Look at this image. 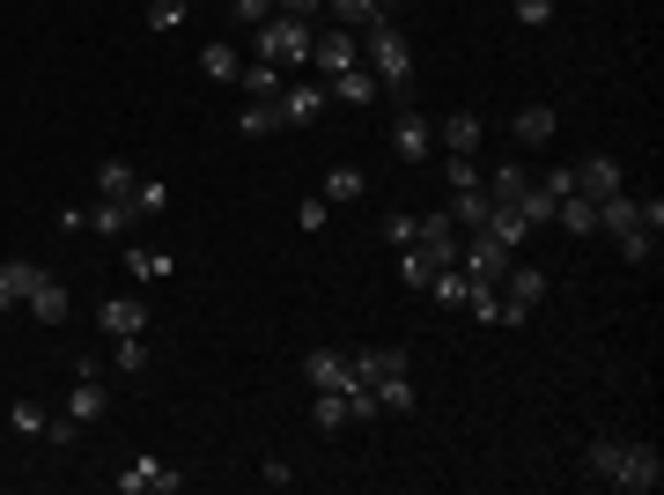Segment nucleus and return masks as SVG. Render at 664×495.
<instances>
[{
	"label": "nucleus",
	"mask_w": 664,
	"mask_h": 495,
	"mask_svg": "<svg viewBox=\"0 0 664 495\" xmlns=\"http://www.w3.org/2000/svg\"><path fill=\"white\" fill-rule=\"evenodd\" d=\"M584 473L598 488H620V495H657L664 459H657V444H642V437H590Z\"/></svg>",
	"instance_id": "1"
},
{
	"label": "nucleus",
	"mask_w": 664,
	"mask_h": 495,
	"mask_svg": "<svg viewBox=\"0 0 664 495\" xmlns=\"http://www.w3.org/2000/svg\"><path fill=\"white\" fill-rule=\"evenodd\" d=\"M362 37V67L377 75V89L384 97H414V45H406V30L399 23H369V30H355Z\"/></svg>",
	"instance_id": "2"
},
{
	"label": "nucleus",
	"mask_w": 664,
	"mask_h": 495,
	"mask_svg": "<svg viewBox=\"0 0 664 495\" xmlns=\"http://www.w3.org/2000/svg\"><path fill=\"white\" fill-rule=\"evenodd\" d=\"M598 237H613V251L628 259V267H650V251H657V237L642 229V200L628 193V185L598 200Z\"/></svg>",
	"instance_id": "3"
},
{
	"label": "nucleus",
	"mask_w": 664,
	"mask_h": 495,
	"mask_svg": "<svg viewBox=\"0 0 664 495\" xmlns=\"http://www.w3.org/2000/svg\"><path fill=\"white\" fill-rule=\"evenodd\" d=\"M251 45H259V60H273V67L289 75V67H311L318 23H303V15H266V23L251 30Z\"/></svg>",
	"instance_id": "4"
},
{
	"label": "nucleus",
	"mask_w": 664,
	"mask_h": 495,
	"mask_svg": "<svg viewBox=\"0 0 664 495\" xmlns=\"http://www.w3.org/2000/svg\"><path fill=\"white\" fill-rule=\"evenodd\" d=\"M546 297V273L540 267H510L502 273V303H494V325H524Z\"/></svg>",
	"instance_id": "5"
},
{
	"label": "nucleus",
	"mask_w": 664,
	"mask_h": 495,
	"mask_svg": "<svg viewBox=\"0 0 664 495\" xmlns=\"http://www.w3.org/2000/svg\"><path fill=\"white\" fill-rule=\"evenodd\" d=\"M347 67H362V37L355 30H318V45H311V75L318 82H333V75H347Z\"/></svg>",
	"instance_id": "6"
},
{
	"label": "nucleus",
	"mask_w": 664,
	"mask_h": 495,
	"mask_svg": "<svg viewBox=\"0 0 664 495\" xmlns=\"http://www.w3.org/2000/svg\"><path fill=\"white\" fill-rule=\"evenodd\" d=\"M59 415H74L81 429L111 415V385H104V370H74V392H67V407H59Z\"/></svg>",
	"instance_id": "7"
},
{
	"label": "nucleus",
	"mask_w": 664,
	"mask_h": 495,
	"mask_svg": "<svg viewBox=\"0 0 664 495\" xmlns=\"http://www.w3.org/2000/svg\"><path fill=\"white\" fill-rule=\"evenodd\" d=\"M273 104H281V126H311L333 97H325V82H318V75H311V82L295 75V82H281V97H273Z\"/></svg>",
	"instance_id": "8"
},
{
	"label": "nucleus",
	"mask_w": 664,
	"mask_h": 495,
	"mask_svg": "<svg viewBox=\"0 0 664 495\" xmlns=\"http://www.w3.org/2000/svg\"><path fill=\"white\" fill-rule=\"evenodd\" d=\"M177 488H185V473L163 466V459H133L119 473V495H177Z\"/></svg>",
	"instance_id": "9"
},
{
	"label": "nucleus",
	"mask_w": 664,
	"mask_h": 495,
	"mask_svg": "<svg viewBox=\"0 0 664 495\" xmlns=\"http://www.w3.org/2000/svg\"><path fill=\"white\" fill-rule=\"evenodd\" d=\"M414 245L428 251L436 267H458V245H466V229H458V223H450V215L436 207V215H421V237H414Z\"/></svg>",
	"instance_id": "10"
},
{
	"label": "nucleus",
	"mask_w": 664,
	"mask_h": 495,
	"mask_svg": "<svg viewBox=\"0 0 664 495\" xmlns=\"http://www.w3.org/2000/svg\"><path fill=\"white\" fill-rule=\"evenodd\" d=\"M392 149L406 155V163H428V155H436V126L421 119L414 104H406V111H399V119H392Z\"/></svg>",
	"instance_id": "11"
},
{
	"label": "nucleus",
	"mask_w": 664,
	"mask_h": 495,
	"mask_svg": "<svg viewBox=\"0 0 664 495\" xmlns=\"http://www.w3.org/2000/svg\"><path fill=\"white\" fill-rule=\"evenodd\" d=\"M458 229H488L494 223V200H488V185L472 177V185H450V207H443Z\"/></svg>",
	"instance_id": "12"
},
{
	"label": "nucleus",
	"mask_w": 664,
	"mask_h": 495,
	"mask_svg": "<svg viewBox=\"0 0 664 495\" xmlns=\"http://www.w3.org/2000/svg\"><path fill=\"white\" fill-rule=\"evenodd\" d=\"M303 377H311V392H347V385H355L340 347H311V355H303Z\"/></svg>",
	"instance_id": "13"
},
{
	"label": "nucleus",
	"mask_w": 664,
	"mask_h": 495,
	"mask_svg": "<svg viewBox=\"0 0 664 495\" xmlns=\"http://www.w3.org/2000/svg\"><path fill=\"white\" fill-rule=\"evenodd\" d=\"M554 133H562V119H554V104H524V111L510 119V141H516V149H546Z\"/></svg>",
	"instance_id": "14"
},
{
	"label": "nucleus",
	"mask_w": 664,
	"mask_h": 495,
	"mask_svg": "<svg viewBox=\"0 0 664 495\" xmlns=\"http://www.w3.org/2000/svg\"><path fill=\"white\" fill-rule=\"evenodd\" d=\"M480 141H488V126L472 119V111H450V119L436 126V149L443 155H480Z\"/></svg>",
	"instance_id": "15"
},
{
	"label": "nucleus",
	"mask_w": 664,
	"mask_h": 495,
	"mask_svg": "<svg viewBox=\"0 0 664 495\" xmlns=\"http://www.w3.org/2000/svg\"><path fill=\"white\" fill-rule=\"evenodd\" d=\"M620 155H584V163H576V193L584 200H606V193H620Z\"/></svg>",
	"instance_id": "16"
},
{
	"label": "nucleus",
	"mask_w": 664,
	"mask_h": 495,
	"mask_svg": "<svg viewBox=\"0 0 664 495\" xmlns=\"http://www.w3.org/2000/svg\"><path fill=\"white\" fill-rule=\"evenodd\" d=\"M45 281V267L37 259H0V311H15V303H30V289Z\"/></svg>",
	"instance_id": "17"
},
{
	"label": "nucleus",
	"mask_w": 664,
	"mask_h": 495,
	"mask_svg": "<svg viewBox=\"0 0 664 495\" xmlns=\"http://www.w3.org/2000/svg\"><path fill=\"white\" fill-rule=\"evenodd\" d=\"M97 325L119 341V333H148V303L141 297H104L97 303Z\"/></svg>",
	"instance_id": "18"
},
{
	"label": "nucleus",
	"mask_w": 664,
	"mask_h": 495,
	"mask_svg": "<svg viewBox=\"0 0 664 495\" xmlns=\"http://www.w3.org/2000/svg\"><path fill=\"white\" fill-rule=\"evenodd\" d=\"M325 97H333V104H355V111H369V104L384 97V89H377V75H369V67H347V75L325 82Z\"/></svg>",
	"instance_id": "19"
},
{
	"label": "nucleus",
	"mask_w": 664,
	"mask_h": 495,
	"mask_svg": "<svg viewBox=\"0 0 664 495\" xmlns=\"http://www.w3.org/2000/svg\"><path fill=\"white\" fill-rule=\"evenodd\" d=\"M347 370H355V385H377V377L406 370V347H362V355H355Z\"/></svg>",
	"instance_id": "20"
},
{
	"label": "nucleus",
	"mask_w": 664,
	"mask_h": 495,
	"mask_svg": "<svg viewBox=\"0 0 664 495\" xmlns=\"http://www.w3.org/2000/svg\"><path fill=\"white\" fill-rule=\"evenodd\" d=\"M237 133H244V141H266V133H281V104H273V97H244V111H237Z\"/></svg>",
	"instance_id": "21"
},
{
	"label": "nucleus",
	"mask_w": 664,
	"mask_h": 495,
	"mask_svg": "<svg viewBox=\"0 0 664 495\" xmlns=\"http://www.w3.org/2000/svg\"><path fill=\"white\" fill-rule=\"evenodd\" d=\"M362 193H369V177L355 171V163H340V171H325V185H318V200H325V207H355Z\"/></svg>",
	"instance_id": "22"
},
{
	"label": "nucleus",
	"mask_w": 664,
	"mask_h": 495,
	"mask_svg": "<svg viewBox=\"0 0 664 495\" xmlns=\"http://www.w3.org/2000/svg\"><path fill=\"white\" fill-rule=\"evenodd\" d=\"M369 392H377V407H384V415H414V370H392V377H377Z\"/></svg>",
	"instance_id": "23"
},
{
	"label": "nucleus",
	"mask_w": 664,
	"mask_h": 495,
	"mask_svg": "<svg viewBox=\"0 0 664 495\" xmlns=\"http://www.w3.org/2000/svg\"><path fill=\"white\" fill-rule=\"evenodd\" d=\"M199 75H207V82H237V75H244V60H237V45H229V37H215V45H199Z\"/></svg>",
	"instance_id": "24"
},
{
	"label": "nucleus",
	"mask_w": 664,
	"mask_h": 495,
	"mask_svg": "<svg viewBox=\"0 0 664 495\" xmlns=\"http://www.w3.org/2000/svg\"><path fill=\"white\" fill-rule=\"evenodd\" d=\"M554 223H562V229H576V237H598V200H584V193L554 200Z\"/></svg>",
	"instance_id": "25"
},
{
	"label": "nucleus",
	"mask_w": 664,
	"mask_h": 495,
	"mask_svg": "<svg viewBox=\"0 0 664 495\" xmlns=\"http://www.w3.org/2000/svg\"><path fill=\"white\" fill-rule=\"evenodd\" d=\"M126 273H133V281H163V273H177V259L155 251V245H126Z\"/></svg>",
	"instance_id": "26"
},
{
	"label": "nucleus",
	"mask_w": 664,
	"mask_h": 495,
	"mask_svg": "<svg viewBox=\"0 0 664 495\" xmlns=\"http://www.w3.org/2000/svg\"><path fill=\"white\" fill-rule=\"evenodd\" d=\"M163 200H171V185H163V177H133L126 215H133V223H148V215H163Z\"/></svg>",
	"instance_id": "27"
},
{
	"label": "nucleus",
	"mask_w": 664,
	"mask_h": 495,
	"mask_svg": "<svg viewBox=\"0 0 664 495\" xmlns=\"http://www.w3.org/2000/svg\"><path fill=\"white\" fill-rule=\"evenodd\" d=\"M23 311H30V319H45V325H59V319H67V289H59V281L45 273V281L30 289V303H23Z\"/></svg>",
	"instance_id": "28"
},
{
	"label": "nucleus",
	"mask_w": 664,
	"mask_h": 495,
	"mask_svg": "<svg viewBox=\"0 0 664 495\" xmlns=\"http://www.w3.org/2000/svg\"><path fill=\"white\" fill-rule=\"evenodd\" d=\"M325 15L340 30H369V23H392V15H377V0H325Z\"/></svg>",
	"instance_id": "29"
},
{
	"label": "nucleus",
	"mask_w": 664,
	"mask_h": 495,
	"mask_svg": "<svg viewBox=\"0 0 664 495\" xmlns=\"http://www.w3.org/2000/svg\"><path fill=\"white\" fill-rule=\"evenodd\" d=\"M133 177H141V171L111 155V163H97V177H89V185H97V200H126V193H133Z\"/></svg>",
	"instance_id": "30"
},
{
	"label": "nucleus",
	"mask_w": 664,
	"mask_h": 495,
	"mask_svg": "<svg viewBox=\"0 0 664 495\" xmlns=\"http://www.w3.org/2000/svg\"><path fill=\"white\" fill-rule=\"evenodd\" d=\"M399 281H406L414 297H428V281H436V259H428L421 245H406V251H399Z\"/></svg>",
	"instance_id": "31"
},
{
	"label": "nucleus",
	"mask_w": 664,
	"mask_h": 495,
	"mask_svg": "<svg viewBox=\"0 0 664 495\" xmlns=\"http://www.w3.org/2000/svg\"><path fill=\"white\" fill-rule=\"evenodd\" d=\"M466 289H472V281H466L458 267H436V281H428V303H443V311H466Z\"/></svg>",
	"instance_id": "32"
},
{
	"label": "nucleus",
	"mask_w": 664,
	"mask_h": 495,
	"mask_svg": "<svg viewBox=\"0 0 664 495\" xmlns=\"http://www.w3.org/2000/svg\"><path fill=\"white\" fill-rule=\"evenodd\" d=\"M237 82H244V97H281V82H289V75H281L273 60H244V75H237Z\"/></svg>",
	"instance_id": "33"
},
{
	"label": "nucleus",
	"mask_w": 664,
	"mask_h": 495,
	"mask_svg": "<svg viewBox=\"0 0 664 495\" xmlns=\"http://www.w3.org/2000/svg\"><path fill=\"white\" fill-rule=\"evenodd\" d=\"M89 229H97V237H126V229H133L126 200H97V207H89Z\"/></svg>",
	"instance_id": "34"
},
{
	"label": "nucleus",
	"mask_w": 664,
	"mask_h": 495,
	"mask_svg": "<svg viewBox=\"0 0 664 495\" xmlns=\"http://www.w3.org/2000/svg\"><path fill=\"white\" fill-rule=\"evenodd\" d=\"M377 237H384V245H392V251H406V245H414V237H421V215H406V207H392Z\"/></svg>",
	"instance_id": "35"
},
{
	"label": "nucleus",
	"mask_w": 664,
	"mask_h": 495,
	"mask_svg": "<svg viewBox=\"0 0 664 495\" xmlns=\"http://www.w3.org/2000/svg\"><path fill=\"white\" fill-rule=\"evenodd\" d=\"M111 363H119V377H141L148 370V333H119V355Z\"/></svg>",
	"instance_id": "36"
},
{
	"label": "nucleus",
	"mask_w": 664,
	"mask_h": 495,
	"mask_svg": "<svg viewBox=\"0 0 664 495\" xmlns=\"http://www.w3.org/2000/svg\"><path fill=\"white\" fill-rule=\"evenodd\" d=\"M311 421H318L325 437H333V429H347V392H318V399H311Z\"/></svg>",
	"instance_id": "37"
},
{
	"label": "nucleus",
	"mask_w": 664,
	"mask_h": 495,
	"mask_svg": "<svg viewBox=\"0 0 664 495\" xmlns=\"http://www.w3.org/2000/svg\"><path fill=\"white\" fill-rule=\"evenodd\" d=\"M8 421H15V437H45V407H37V399H15V407H8Z\"/></svg>",
	"instance_id": "38"
},
{
	"label": "nucleus",
	"mask_w": 664,
	"mask_h": 495,
	"mask_svg": "<svg viewBox=\"0 0 664 495\" xmlns=\"http://www.w3.org/2000/svg\"><path fill=\"white\" fill-rule=\"evenodd\" d=\"M325 223H333V207H325L318 193H311V200H295V229H303V237H318Z\"/></svg>",
	"instance_id": "39"
},
{
	"label": "nucleus",
	"mask_w": 664,
	"mask_h": 495,
	"mask_svg": "<svg viewBox=\"0 0 664 495\" xmlns=\"http://www.w3.org/2000/svg\"><path fill=\"white\" fill-rule=\"evenodd\" d=\"M221 8H229V23H237V30H259L273 15V0H221Z\"/></svg>",
	"instance_id": "40"
},
{
	"label": "nucleus",
	"mask_w": 664,
	"mask_h": 495,
	"mask_svg": "<svg viewBox=\"0 0 664 495\" xmlns=\"http://www.w3.org/2000/svg\"><path fill=\"white\" fill-rule=\"evenodd\" d=\"M45 444L52 451H74V444H81V421H74V415H52L45 421Z\"/></svg>",
	"instance_id": "41"
},
{
	"label": "nucleus",
	"mask_w": 664,
	"mask_h": 495,
	"mask_svg": "<svg viewBox=\"0 0 664 495\" xmlns=\"http://www.w3.org/2000/svg\"><path fill=\"white\" fill-rule=\"evenodd\" d=\"M510 15L524 30H546V23H554V0H510Z\"/></svg>",
	"instance_id": "42"
},
{
	"label": "nucleus",
	"mask_w": 664,
	"mask_h": 495,
	"mask_svg": "<svg viewBox=\"0 0 664 495\" xmlns=\"http://www.w3.org/2000/svg\"><path fill=\"white\" fill-rule=\"evenodd\" d=\"M516 215H524V223L540 229V223H554V200H546V193H540V185H532V193L516 200Z\"/></svg>",
	"instance_id": "43"
},
{
	"label": "nucleus",
	"mask_w": 664,
	"mask_h": 495,
	"mask_svg": "<svg viewBox=\"0 0 664 495\" xmlns=\"http://www.w3.org/2000/svg\"><path fill=\"white\" fill-rule=\"evenodd\" d=\"M185 23V0H148V30H177Z\"/></svg>",
	"instance_id": "44"
},
{
	"label": "nucleus",
	"mask_w": 664,
	"mask_h": 495,
	"mask_svg": "<svg viewBox=\"0 0 664 495\" xmlns=\"http://www.w3.org/2000/svg\"><path fill=\"white\" fill-rule=\"evenodd\" d=\"M540 193H546V200H568V193H576V163H568V171H546Z\"/></svg>",
	"instance_id": "45"
},
{
	"label": "nucleus",
	"mask_w": 664,
	"mask_h": 495,
	"mask_svg": "<svg viewBox=\"0 0 664 495\" xmlns=\"http://www.w3.org/2000/svg\"><path fill=\"white\" fill-rule=\"evenodd\" d=\"M443 177H450V185H472L480 171H472V155H443Z\"/></svg>",
	"instance_id": "46"
},
{
	"label": "nucleus",
	"mask_w": 664,
	"mask_h": 495,
	"mask_svg": "<svg viewBox=\"0 0 664 495\" xmlns=\"http://www.w3.org/2000/svg\"><path fill=\"white\" fill-rule=\"evenodd\" d=\"M259 481H266V488H289L295 466H289V459H266V466H259Z\"/></svg>",
	"instance_id": "47"
},
{
	"label": "nucleus",
	"mask_w": 664,
	"mask_h": 495,
	"mask_svg": "<svg viewBox=\"0 0 664 495\" xmlns=\"http://www.w3.org/2000/svg\"><path fill=\"white\" fill-rule=\"evenodd\" d=\"M399 8H406V0H377V15H392V23H399Z\"/></svg>",
	"instance_id": "48"
}]
</instances>
